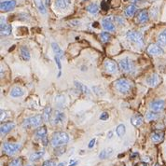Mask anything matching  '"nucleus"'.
<instances>
[{"mask_svg":"<svg viewBox=\"0 0 166 166\" xmlns=\"http://www.w3.org/2000/svg\"><path fill=\"white\" fill-rule=\"evenodd\" d=\"M58 166H65V162H61L58 164Z\"/></svg>","mask_w":166,"mask_h":166,"instance_id":"obj_46","label":"nucleus"},{"mask_svg":"<svg viewBox=\"0 0 166 166\" xmlns=\"http://www.w3.org/2000/svg\"><path fill=\"white\" fill-rule=\"evenodd\" d=\"M86 9H87L88 12H90L92 14H96L99 11V6L97 4H95V3H92V4L89 5L86 8Z\"/></svg>","mask_w":166,"mask_h":166,"instance_id":"obj_30","label":"nucleus"},{"mask_svg":"<svg viewBox=\"0 0 166 166\" xmlns=\"http://www.w3.org/2000/svg\"><path fill=\"white\" fill-rule=\"evenodd\" d=\"M77 164H78V161H74V162H73L72 164L70 163V165H69V166H76Z\"/></svg>","mask_w":166,"mask_h":166,"instance_id":"obj_45","label":"nucleus"},{"mask_svg":"<svg viewBox=\"0 0 166 166\" xmlns=\"http://www.w3.org/2000/svg\"><path fill=\"white\" fill-rule=\"evenodd\" d=\"M100 38H101L102 42H104V43L108 42V41L110 40V38H111L110 35L108 34V33H106V32H103V33H102V34L100 35Z\"/></svg>","mask_w":166,"mask_h":166,"instance_id":"obj_34","label":"nucleus"},{"mask_svg":"<svg viewBox=\"0 0 166 166\" xmlns=\"http://www.w3.org/2000/svg\"><path fill=\"white\" fill-rule=\"evenodd\" d=\"M35 1H36V5H37V7L38 9L39 12L41 14H46L47 10H46L45 6H44V3L42 2V0H35Z\"/></svg>","mask_w":166,"mask_h":166,"instance_id":"obj_31","label":"nucleus"},{"mask_svg":"<svg viewBox=\"0 0 166 166\" xmlns=\"http://www.w3.org/2000/svg\"><path fill=\"white\" fill-rule=\"evenodd\" d=\"M127 38L130 41H132L136 44L142 45L143 44V36L141 33L135 31H129L127 33Z\"/></svg>","mask_w":166,"mask_h":166,"instance_id":"obj_7","label":"nucleus"},{"mask_svg":"<svg viewBox=\"0 0 166 166\" xmlns=\"http://www.w3.org/2000/svg\"><path fill=\"white\" fill-rule=\"evenodd\" d=\"M115 89L121 93H128L132 89V83L126 78H120L114 83Z\"/></svg>","mask_w":166,"mask_h":166,"instance_id":"obj_2","label":"nucleus"},{"mask_svg":"<svg viewBox=\"0 0 166 166\" xmlns=\"http://www.w3.org/2000/svg\"><path fill=\"white\" fill-rule=\"evenodd\" d=\"M147 52L151 55H161L163 53L162 49L157 44H151L147 48Z\"/></svg>","mask_w":166,"mask_h":166,"instance_id":"obj_14","label":"nucleus"},{"mask_svg":"<svg viewBox=\"0 0 166 166\" xmlns=\"http://www.w3.org/2000/svg\"><path fill=\"white\" fill-rule=\"evenodd\" d=\"M135 11H136V7L135 5H130L125 9V15L127 17H132V16H134Z\"/></svg>","mask_w":166,"mask_h":166,"instance_id":"obj_27","label":"nucleus"},{"mask_svg":"<svg viewBox=\"0 0 166 166\" xmlns=\"http://www.w3.org/2000/svg\"><path fill=\"white\" fill-rule=\"evenodd\" d=\"M52 109L51 107H46L45 110H44V113L42 115V117H43V121H46V122H49V121H51V118H52Z\"/></svg>","mask_w":166,"mask_h":166,"instance_id":"obj_22","label":"nucleus"},{"mask_svg":"<svg viewBox=\"0 0 166 166\" xmlns=\"http://www.w3.org/2000/svg\"><path fill=\"white\" fill-rule=\"evenodd\" d=\"M7 118V116H6V111H3V110H1V121H3V120H5Z\"/></svg>","mask_w":166,"mask_h":166,"instance_id":"obj_42","label":"nucleus"},{"mask_svg":"<svg viewBox=\"0 0 166 166\" xmlns=\"http://www.w3.org/2000/svg\"><path fill=\"white\" fill-rule=\"evenodd\" d=\"M164 106H165V102L163 100H156L149 104V108L153 112H160L163 110Z\"/></svg>","mask_w":166,"mask_h":166,"instance_id":"obj_9","label":"nucleus"},{"mask_svg":"<svg viewBox=\"0 0 166 166\" xmlns=\"http://www.w3.org/2000/svg\"><path fill=\"white\" fill-rule=\"evenodd\" d=\"M65 119L64 113L60 111V110H55L52 114V118H51V121L53 125H60L63 124Z\"/></svg>","mask_w":166,"mask_h":166,"instance_id":"obj_5","label":"nucleus"},{"mask_svg":"<svg viewBox=\"0 0 166 166\" xmlns=\"http://www.w3.org/2000/svg\"><path fill=\"white\" fill-rule=\"evenodd\" d=\"M54 60H55V63L58 66V70H59V74H58V78L61 77V73H62V64H61V59L57 56H54Z\"/></svg>","mask_w":166,"mask_h":166,"instance_id":"obj_35","label":"nucleus"},{"mask_svg":"<svg viewBox=\"0 0 166 166\" xmlns=\"http://www.w3.org/2000/svg\"><path fill=\"white\" fill-rule=\"evenodd\" d=\"M113 17L112 16H110V17H106L103 20V27L106 31H108V32H113L116 27H115V24L113 23Z\"/></svg>","mask_w":166,"mask_h":166,"instance_id":"obj_10","label":"nucleus"},{"mask_svg":"<svg viewBox=\"0 0 166 166\" xmlns=\"http://www.w3.org/2000/svg\"><path fill=\"white\" fill-rule=\"evenodd\" d=\"M0 31L2 36H8L11 33V26L6 23L4 17H1V25H0Z\"/></svg>","mask_w":166,"mask_h":166,"instance_id":"obj_13","label":"nucleus"},{"mask_svg":"<svg viewBox=\"0 0 166 166\" xmlns=\"http://www.w3.org/2000/svg\"><path fill=\"white\" fill-rule=\"evenodd\" d=\"M46 4H47V5L49 4V0H46Z\"/></svg>","mask_w":166,"mask_h":166,"instance_id":"obj_47","label":"nucleus"},{"mask_svg":"<svg viewBox=\"0 0 166 166\" xmlns=\"http://www.w3.org/2000/svg\"><path fill=\"white\" fill-rule=\"evenodd\" d=\"M15 127V124L13 122H6V123H2L1 124V135H6L9 132H10L13 128Z\"/></svg>","mask_w":166,"mask_h":166,"instance_id":"obj_18","label":"nucleus"},{"mask_svg":"<svg viewBox=\"0 0 166 166\" xmlns=\"http://www.w3.org/2000/svg\"><path fill=\"white\" fill-rule=\"evenodd\" d=\"M43 155H44V151L43 150L34 152L33 154H31V156H30V161H39L43 157Z\"/></svg>","mask_w":166,"mask_h":166,"instance_id":"obj_24","label":"nucleus"},{"mask_svg":"<svg viewBox=\"0 0 166 166\" xmlns=\"http://www.w3.org/2000/svg\"><path fill=\"white\" fill-rule=\"evenodd\" d=\"M164 138V132L161 131H156L151 135V140L154 143H160Z\"/></svg>","mask_w":166,"mask_h":166,"instance_id":"obj_17","label":"nucleus"},{"mask_svg":"<svg viewBox=\"0 0 166 166\" xmlns=\"http://www.w3.org/2000/svg\"><path fill=\"white\" fill-rule=\"evenodd\" d=\"M83 1H86V0H83Z\"/></svg>","mask_w":166,"mask_h":166,"instance_id":"obj_48","label":"nucleus"},{"mask_svg":"<svg viewBox=\"0 0 166 166\" xmlns=\"http://www.w3.org/2000/svg\"><path fill=\"white\" fill-rule=\"evenodd\" d=\"M52 49H53V52H54L55 56L59 57L60 59H63V52L61 49V48L58 46V44L55 43V42H52Z\"/></svg>","mask_w":166,"mask_h":166,"instance_id":"obj_20","label":"nucleus"},{"mask_svg":"<svg viewBox=\"0 0 166 166\" xmlns=\"http://www.w3.org/2000/svg\"><path fill=\"white\" fill-rule=\"evenodd\" d=\"M42 166H55V162L53 161H46Z\"/></svg>","mask_w":166,"mask_h":166,"instance_id":"obj_38","label":"nucleus"},{"mask_svg":"<svg viewBox=\"0 0 166 166\" xmlns=\"http://www.w3.org/2000/svg\"><path fill=\"white\" fill-rule=\"evenodd\" d=\"M125 126L123 124H120L117 129H116V132H117V135L119 137H122L124 135H125Z\"/></svg>","mask_w":166,"mask_h":166,"instance_id":"obj_32","label":"nucleus"},{"mask_svg":"<svg viewBox=\"0 0 166 166\" xmlns=\"http://www.w3.org/2000/svg\"><path fill=\"white\" fill-rule=\"evenodd\" d=\"M36 135L38 136V138H39L41 140V142L43 143L44 146L48 145V137H47V129L45 126L39 127L37 132H36Z\"/></svg>","mask_w":166,"mask_h":166,"instance_id":"obj_8","label":"nucleus"},{"mask_svg":"<svg viewBox=\"0 0 166 166\" xmlns=\"http://www.w3.org/2000/svg\"><path fill=\"white\" fill-rule=\"evenodd\" d=\"M113 153V149L112 148H106V149H104L103 151H101V153L99 154V158L100 159H106L108 158L109 156H111Z\"/></svg>","mask_w":166,"mask_h":166,"instance_id":"obj_29","label":"nucleus"},{"mask_svg":"<svg viewBox=\"0 0 166 166\" xmlns=\"http://www.w3.org/2000/svg\"><path fill=\"white\" fill-rule=\"evenodd\" d=\"M64 151H65V148L63 147V146H57V147L55 148L54 153H55L56 155H62L63 153H64Z\"/></svg>","mask_w":166,"mask_h":166,"instance_id":"obj_36","label":"nucleus"},{"mask_svg":"<svg viewBox=\"0 0 166 166\" xmlns=\"http://www.w3.org/2000/svg\"><path fill=\"white\" fill-rule=\"evenodd\" d=\"M108 118H109V116H108V114H107L106 112L102 113L101 116H100V120H101V121H106Z\"/></svg>","mask_w":166,"mask_h":166,"instance_id":"obj_39","label":"nucleus"},{"mask_svg":"<svg viewBox=\"0 0 166 166\" xmlns=\"http://www.w3.org/2000/svg\"><path fill=\"white\" fill-rule=\"evenodd\" d=\"M143 117L141 115H135L131 118V122L132 124L135 126V127H139L142 123H143Z\"/></svg>","mask_w":166,"mask_h":166,"instance_id":"obj_19","label":"nucleus"},{"mask_svg":"<svg viewBox=\"0 0 166 166\" xmlns=\"http://www.w3.org/2000/svg\"><path fill=\"white\" fill-rule=\"evenodd\" d=\"M42 121H43V117L41 115H36V116H34V117L26 119L23 123V127L25 129L36 128L41 124Z\"/></svg>","mask_w":166,"mask_h":166,"instance_id":"obj_3","label":"nucleus"},{"mask_svg":"<svg viewBox=\"0 0 166 166\" xmlns=\"http://www.w3.org/2000/svg\"><path fill=\"white\" fill-rule=\"evenodd\" d=\"M104 66H105V68L106 70L108 72V73H111V74H114L118 71V66L117 64H116V63L110 59L106 60L104 63Z\"/></svg>","mask_w":166,"mask_h":166,"instance_id":"obj_11","label":"nucleus"},{"mask_svg":"<svg viewBox=\"0 0 166 166\" xmlns=\"http://www.w3.org/2000/svg\"><path fill=\"white\" fill-rule=\"evenodd\" d=\"M115 21H116V22H117L118 23L121 24V25H122V24H123V23H125V21H124V20H123L122 18H121V17H116Z\"/></svg>","mask_w":166,"mask_h":166,"instance_id":"obj_41","label":"nucleus"},{"mask_svg":"<svg viewBox=\"0 0 166 166\" xmlns=\"http://www.w3.org/2000/svg\"><path fill=\"white\" fill-rule=\"evenodd\" d=\"M137 18H138V21L140 23H146L147 22L148 20V13L146 10H141L137 16Z\"/></svg>","mask_w":166,"mask_h":166,"instance_id":"obj_25","label":"nucleus"},{"mask_svg":"<svg viewBox=\"0 0 166 166\" xmlns=\"http://www.w3.org/2000/svg\"><path fill=\"white\" fill-rule=\"evenodd\" d=\"M69 141V136L68 135L66 134L64 132H54L52 137V145L53 146H64L68 143Z\"/></svg>","mask_w":166,"mask_h":166,"instance_id":"obj_1","label":"nucleus"},{"mask_svg":"<svg viewBox=\"0 0 166 166\" xmlns=\"http://www.w3.org/2000/svg\"><path fill=\"white\" fill-rule=\"evenodd\" d=\"M158 44L160 46H165L166 45V30L162 31L158 36Z\"/></svg>","mask_w":166,"mask_h":166,"instance_id":"obj_26","label":"nucleus"},{"mask_svg":"<svg viewBox=\"0 0 166 166\" xmlns=\"http://www.w3.org/2000/svg\"><path fill=\"white\" fill-rule=\"evenodd\" d=\"M135 166H147V163L146 162H138L135 164Z\"/></svg>","mask_w":166,"mask_h":166,"instance_id":"obj_44","label":"nucleus"},{"mask_svg":"<svg viewBox=\"0 0 166 166\" xmlns=\"http://www.w3.org/2000/svg\"><path fill=\"white\" fill-rule=\"evenodd\" d=\"M21 165H22V162H21L20 159H16V160L12 161L9 164V166H21Z\"/></svg>","mask_w":166,"mask_h":166,"instance_id":"obj_37","label":"nucleus"},{"mask_svg":"<svg viewBox=\"0 0 166 166\" xmlns=\"http://www.w3.org/2000/svg\"><path fill=\"white\" fill-rule=\"evenodd\" d=\"M159 118V114L157 112H148L146 116V119L147 121H155Z\"/></svg>","mask_w":166,"mask_h":166,"instance_id":"obj_33","label":"nucleus"},{"mask_svg":"<svg viewBox=\"0 0 166 166\" xmlns=\"http://www.w3.org/2000/svg\"><path fill=\"white\" fill-rule=\"evenodd\" d=\"M119 66L120 69L123 72H127V73H131L134 71L135 69V64L134 62H132L130 58L125 57L123 59H121L119 62Z\"/></svg>","mask_w":166,"mask_h":166,"instance_id":"obj_4","label":"nucleus"},{"mask_svg":"<svg viewBox=\"0 0 166 166\" xmlns=\"http://www.w3.org/2000/svg\"><path fill=\"white\" fill-rule=\"evenodd\" d=\"M16 7V1L14 0H8V1H2L0 4V9L2 11H9L12 10Z\"/></svg>","mask_w":166,"mask_h":166,"instance_id":"obj_12","label":"nucleus"},{"mask_svg":"<svg viewBox=\"0 0 166 166\" xmlns=\"http://www.w3.org/2000/svg\"><path fill=\"white\" fill-rule=\"evenodd\" d=\"M94 143H95V139H92V140H91V142H90V144H89V146H89V147H90V148H92V146H94Z\"/></svg>","mask_w":166,"mask_h":166,"instance_id":"obj_43","label":"nucleus"},{"mask_svg":"<svg viewBox=\"0 0 166 166\" xmlns=\"http://www.w3.org/2000/svg\"><path fill=\"white\" fill-rule=\"evenodd\" d=\"M69 23H70V25H72V26H78V25H79L80 22H79L78 20H72L71 22H69Z\"/></svg>","mask_w":166,"mask_h":166,"instance_id":"obj_40","label":"nucleus"},{"mask_svg":"<svg viewBox=\"0 0 166 166\" xmlns=\"http://www.w3.org/2000/svg\"><path fill=\"white\" fill-rule=\"evenodd\" d=\"M161 82V78L157 74H153L150 77H148L146 78V83L150 87H156L159 85V83Z\"/></svg>","mask_w":166,"mask_h":166,"instance_id":"obj_15","label":"nucleus"},{"mask_svg":"<svg viewBox=\"0 0 166 166\" xmlns=\"http://www.w3.org/2000/svg\"><path fill=\"white\" fill-rule=\"evenodd\" d=\"M28 166H30V165H28Z\"/></svg>","mask_w":166,"mask_h":166,"instance_id":"obj_49","label":"nucleus"},{"mask_svg":"<svg viewBox=\"0 0 166 166\" xmlns=\"http://www.w3.org/2000/svg\"><path fill=\"white\" fill-rule=\"evenodd\" d=\"M20 147H21V145L17 144V143H5L3 145L4 151L8 155H14L16 152L19 150Z\"/></svg>","mask_w":166,"mask_h":166,"instance_id":"obj_6","label":"nucleus"},{"mask_svg":"<svg viewBox=\"0 0 166 166\" xmlns=\"http://www.w3.org/2000/svg\"><path fill=\"white\" fill-rule=\"evenodd\" d=\"M71 4V0H56L55 7L59 9H67Z\"/></svg>","mask_w":166,"mask_h":166,"instance_id":"obj_16","label":"nucleus"},{"mask_svg":"<svg viewBox=\"0 0 166 166\" xmlns=\"http://www.w3.org/2000/svg\"><path fill=\"white\" fill-rule=\"evenodd\" d=\"M21 58L23 61H28L30 59V52L26 47H23L21 49Z\"/></svg>","mask_w":166,"mask_h":166,"instance_id":"obj_28","label":"nucleus"},{"mask_svg":"<svg viewBox=\"0 0 166 166\" xmlns=\"http://www.w3.org/2000/svg\"><path fill=\"white\" fill-rule=\"evenodd\" d=\"M24 94V92L23 89L19 88V87H14L11 92H10V95L12 97H21Z\"/></svg>","mask_w":166,"mask_h":166,"instance_id":"obj_21","label":"nucleus"},{"mask_svg":"<svg viewBox=\"0 0 166 166\" xmlns=\"http://www.w3.org/2000/svg\"><path fill=\"white\" fill-rule=\"evenodd\" d=\"M75 85H76V87H77L80 92H84L85 94H90V93H91V91L89 90V88L86 87L84 84H82V83L78 82V81H75Z\"/></svg>","mask_w":166,"mask_h":166,"instance_id":"obj_23","label":"nucleus"}]
</instances>
